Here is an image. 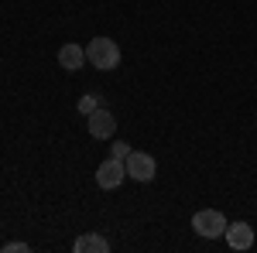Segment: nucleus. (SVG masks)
Listing matches in <instances>:
<instances>
[{
	"label": "nucleus",
	"instance_id": "obj_11",
	"mask_svg": "<svg viewBox=\"0 0 257 253\" xmlns=\"http://www.w3.org/2000/svg\"><path fill=\"white\" fill-rule=\"evenodd\" d=\"M28 243H4V253H28Z\"/></svg>",
	"mask_w": 257,
	"mask_h": 253
},
{
	"label": "nucleus",
	"instance_id": "obj_9",
	"mask_svg": "<svg viewBox=\"0 0 257 253\" xmlns=\"http://www.w3.org/2000/svg\"><path fill=\"white\" fill-rule=\"evenodd\" d=\"M96 106H99L96 96H82V99H79V113H82V117H89V113H93Z\"/></svg>",
	"mask_w": 257,
	"mask_h": 253
},
{
	"label": "nucleus",
	"instance_id": "obj_3",
	"mask_svg": "<svg viewBox=\"0 0 257 253\" xmlns=\"http://www.w3.org/2000/svg\"><path fill=\"white\" fill-rule=\"evenodd\" d=\"M123 164H127V178H134V181H155V171H158V164H155V157L144 154V151H131V154L123 157Z\"/></svg>",
	"mask_w": 257,
	"mask_h": 253
},
{
	"label": "nucleus",
	"instance_id": "obj_10",
	"mask_svg": "<svg viewBox=\"0 0 257 253\" xmlns=\"http://www.w3.org/2000/svg\"><path fill=\"white\" fill-rule=\"evenodd\" d=\"M127 154H131V144H123V140H117V144L110 147V157H120V161H123Z\"/></svg>",
	"mask_w": 257,
	"mask_h": 253
},
{
	"label": "nucleus",
	"instance_id": "obj_1",
	"mask_svg": "<svg viewBox=\"0 0 257 253\" xmlns=\"http://www.w3.org/2000/svg\"><path fill=\"white\" fill-rule=\"evenodd\" d=\"M86 62L99 72H110L120 65V45L113 38H93L86 45Z\"/></svg>",
	"mask_w": 257,
	"mask_h": 253
},
{
	"label": "nucleus",
	"instance_id": "obj_2",
	"mask_svg": "<svg viewBox=\"0 0 257 253\" xmlns=\"http://www.w3.org/2000/svg\"><path fill=\"white\" fill-rule=\"evenodd\" d=\"M192 229H196L202 239H216V236L226 233V215L216 212V209H202V212L192 215Z\"/></svg>",
	"mask_w": 257,
	"mask_h": 253
},
{
	"label": "nucleus",
	"instance_id": "obj_8",
	"mask_svg": "<svg viewBox=\"0 0 257 253\" xmlns=\"http://www.w3.org/2000/svg\"><path fill=\"white\" fill-rule=\"evenodd\" d=\"M72 250H76V253H89V250L106 253V250H110V243H106L103 236H96V233H86V236H79V239L72 243Z\"/></svg>",
	"mask_w": 257,
	"mask_h": 253
},
{
	"label": "nucleus",
	"instance_id": "obj_5",
	"mask_svg": "<svg viewBox=\"0 0 257 253\" xmlns=\"http://www.w3.org/2000/svg\"><path fill=\"white\" fill-rule=\"evenodd\" d=\"M86 127H89V134L96 137V140H106V137H113V130H117V117H113L110 110L96 106V110L89 113V120H86Z\"/></svg>",
	"mask_w": 257,
	"mask_h": 253
},
{
	"label": "nucleus",
	"instance_id": "obj_6",
	"mask_svg": "<svg viewBox=\"0 0 257 253\" xmlns=\"http://www.w3.org/2000/svg\"><path fill=\"white\" fill-rule=\"evenodd\" d=\"M223 236H226L230 250H250V246H254V229H250V222H230Z\"/></svg>",
	"mask_w": 257,
	"mask_h": 253
},
{
	"label": "nucleus",
	"instance_id": "obj_4",
	"mask_svg": "<svg viewBox=\"0 0 257 253\" xmlns=\"http://www.w3.org/2000/svg\"><path fill=\"white\" fill-rule=\"evenodd\" d=\"M123 178H127V164H123L120 157H106V161L96 168V185H99V188H106V192L120 188Z\"/></svg>",
	"mask_w": 257,
	"mask_h": 253
},
{
	"label": "nucleus",
	"instance_id": "obj_7",
	"mask_svg": "<svg viewBox=\"0 0 257 253\" xmlns=\"http://www.w3.org/2000/svg\"><path fill=\"white\" fill-rule=\"evenodd\" d=\"M59 65L65 69V72H79L82 65H86V48H79V45H62L59 48Z\"/></svg>",
	"mask_w": 257,
	"mask_h": 253
}]
</instances>
